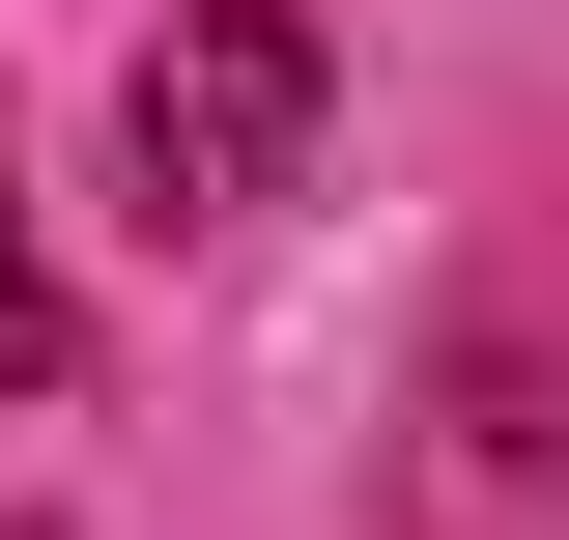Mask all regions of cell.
<instances>
[{
  "label": "cell",
  "instance_id": "6da1fadb",
  "mask_svg": "<svg viewBox=\"0 0 569 540\" xmlns=\"http://www.w3.org/2000/svg\"><path fill=\"white\" fill-rule=\"evenodd\" d=\"M313 86H342L313 0H200L171 58L114 86V200H142V228H257L284 171H313Z\"/></svg>",
  "mask_w": 569,
  "mask_h": 540
}]
</instances>
